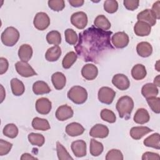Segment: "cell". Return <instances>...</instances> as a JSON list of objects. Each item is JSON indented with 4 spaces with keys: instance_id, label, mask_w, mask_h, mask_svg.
Listing matches in <instances>:
<instances>
[{
    "instance_id": "cell-19",
    "label": "cell",
    "mask_w": 160,
    "mask_h": 160,
    "mask_svg": "<svg viewBox=\"0 0 160 160\" xmlns=\"http://www.w3.org/2000/svg\"><path fill=\"white\" fill-rule=\"evenodd\" d=\"M152 131V130L151 129L146 126H136L131 129L129 134L132 139L138 140L142 138L144 135Z\"/></svg>"
},
{
    "instance_id": "cell-15",
    "label": "cell",
    "mask_w": 160,
    "mask_h": 160,
    "mask_svg": "<svg viewBox=\"0 0 160 160\" xmlns=\"http://www.w3.org/2000/svg\"><path fill=\"white\" fill-rule=\"evenodd\" d=\"M137 19L138 21L148 23L151 26H154L156 23V18L149 9H146L139 12L137 15Z\"/></svg>"
},
{
    "instance_id": "cell-9",
    "label": "cell",
    "mask_w": 160,
    "mask_h": 160,
    "mask_svg": "<svg viewBox=\"0 0 160 160\" xmlns=\"http://www.w3.org/2000/svg\"><path fill=\"white\" fill-rule=\"evenodd\" d=\"M111 41L114 46L118 49L126 47L129 43L128 35L124 32H117L111 38Z\"/></svg>"
},
{
    "instance_id": "cell-21",
    "label": "cell",
    "mask_w": 160,
    "mask_h": 160,
    "mask_svg": "<svg viewBox=\"0 0 160 160\" xmlns=\"http://www.w3.org/2000/svg\"><path fill=\"white\" fill-rule=\"evenodd\" d=\"M136 51L139 56L142 58H148L150 56L152 52V47L148 42L142 41L138 44Z\"/></svg>"
},
{
    "instance_id": "cell-3",
    "label": "cell",
    "mask_w": 160,
    "mask_h": 160,
    "mask_svg": "<svg viewBox=\"0 0 160 160\" xmlns=\"http://www.w3.org/2000/svg\"><path fill=\"white\" fill-rule=\"evenodd\" d=\"M68 98L74 103L81 104L86 101L88 99V92L83 87L74 86L68 92Z\"/></svg>"
},
{
    "instance_id": "cell-22",
    "label": "cell",
    "mask_w": 160,
    "mask_h": 160,
    "mask_svg": "<svg viewBox=\"0 0 160 160\" xmlns=\"http://www.w3.org/2000/svg\"><path fill=\"white\" fill-rule=\"evenodd\" d=\"M32 56V48L27 44H22L18 51V56L22 61L28 62Z\"/></svg>"
},
{
    "instance_id": "cell-11",
    "label": "cell",
    "mask_w": 160,
    "mask_h": 160,
    "mask_svg": "<svg viewBox=\"0 0 160 160\" xmlns=\"http://www.w3.org/2000/svg\"><path fill=\"white\" fill-rule=\"evenodd\" d=\"M74 112L71 107L64 104L59 106L56 111V118L61 121H66L73 116Z\"/></svg>"
},
{
    "instance_id": "cell-27",
    "label": "cell",
    "mask_w": 160,
    "mask_h": 160,
    "mask_svg": "<svg viewBox=\"0 0 160 160\" xmlns=\"http://www.w3.org/2000/svg\"><path fill=\"white\" fill-rule=\"evenodd\" d=\"M11 88L12 94L16 96H21L25 91L23 82L18 78H12L11 80Z\"/></svg>"
},
{
    "instance_id": "cell-18",
    "label": "cell",
    "mask_w": 160,
    "mask_h": 160,
    "mask_svg": "<svg viewBox=\"0 0 160 160\" xmlns=\"http://www.w3.org/2000/svg\"><path fill=\"white\" fill-rule=\"evenodd\" d=\"M66 132L71 137H75L81 135L84 132V127L78 122H71L66 127Z\"/></svg>"
},
{
    "instance_id": "cell-7",
    "label": "cell",
    "mask_w": 160,
    "mask_h": 160,
    "mask_svg": "<svg viewBox=\"0 0 160 160\" xmlns=\"http://www.w3.org/2000/svg\"><path fill=\"white\" fill-rule=\"evenodd\" d=\"M71 22L79 29H83L88 24L87 14L82 11L73 13L71 17Z\"/></svg>"
},
{
    "instance_id": "cell-53",
    "label": "cell",
    "mask_w": 160,
    "mask_h": 160,
    "mask_svg": "<svg viewBox=\"0 0 160 160\" xmlns=\"http://www.w3.org/2000/svg\"><path fill=\"white\" fill-rule=\"evenodd\" d=\"M159 61H158L156 62V65H155V68H156V69L158 71H160V70H159Z\"/></svg>"
},
{
    "instance_id": "cell-31",
    "label": "cell",
    "mask_w": 160,
    "mask_h": 160,
    "mask_svg": "<svg viewBox=\"0 0 160 160\" xmlns=\"http://www.w3.org/2000/svg\"><path fill=\"white\" fill-rule=\"evenodd\" d=\"M144 146L149 148H155L157 149H160L159 143V134L154 133L147 137L143 141Z\"/></svg>"
},
{
    "instance_id": "cell-52",
    "label": "cell",
    "mask_w": 160,
    "mask_h": 160,
    "mask_svg": "<svg viewBox=\"0 0 160 160\" xmlns=\"http://www.w3.org/2000/svg\"><path fill=\"white\" fill-rule=\"evenodd\" d=\"M154 84L156 86H160V82H159V75H158L154 79Z\"/></svg>"
},
{
    "instance_id": "cell-5",
    "label": "cell",
    "mask_w": 160,
    "mask_h": 160,
    "mask_svg": "<svg viewBox=\"0 0 160 160\" xmlns=\"http://www.w3.org/2000/svg\"><path fill=\"white\" fill-rule=\"evenodd\" d=\"M98 96V99L101 102L110 104L112 102L116 96V92L112 88L104 86L99 89Z\"/></svg>"
},
{
    "instance_id": "cell-38",
    "label": "cell",
    "mask_w": 160,
    "mask_h": 160,
    "mask_svg": "<svg viewBox=\"0 0 160 160\" xmlns=\"http://www.w3.org/2000/svg\"><path fill=\"white\" fill-rule=\"evenodd\" d=\"M64 36L66 41L71 45H75L78 41V36L77 33L72 29L69 28L65 30Z\"/></svg>"
},
{
    "instance_id": "cell-48",
    "label": "cell",
    "mask_w": 160,
    "mask_h": 160,
    "mask_svg": "<svg viewBox=\"0 0 160 160\" xmlns=\"http://www.w3.org/2000/svg\"><path fill=\"white\" fill-rule=\"evenodd\" d=\"M160 1H157L154 2L152 6V12L154 14L156 19H159L160 18Z\"/></svg>"
},
{
    "instance_id": "cell-4",
    "label": "cell",
    "mask_w": 160,
    "mask_h": 160,
    "mask_svg": "<svg viewBox=\"0 0 160 160\" xmlns=\"http://www.w3.org/2000/svg\"><path fill=\"white\" fill-rule=\"evenodd\" d=\"M19 32L14 27H8L1 34V41L6 46H13L18 41Z\"/></svg>"
},
{
    "instance_id": "cell-46",
    "label": "cell",
    "mask_w": 160,
    "mask_h": 160,
    "mask_svg": "<svg viewBox=\"0 0 160 160\" xmlns=\"http://www.w3.org/2000/svg\"><path fill=\"white\" fill-rule=\"evenodd\" d=\"M142 160H149V159H160V156L158 154L152 152H146L142 156Z\"/></svg>"
},
{
    "instance_id": "cell-34",
    "label": "cell",
    "mask_w": 160,
    "mask_h": 160,
    "mask_svg": "<svg viewBox=\"0 0 160 160\" xmlns=\"http://www.w3.org/2000/svg\"><path fill=\"white\" fill-rule=\"evenodd\" d=\"M28 138L29 142L34 146L41 147L44 144L45 142V139L44 136L39 133L31 132L28 134Z\"/></svg>"
},
{
    "instance_id": "cell-40",
    "label": "cell",
    "mask_w": 160,
    "mask_h": 160,
    "mask_svg": "<svg viewBox=\"0 0 160 160\" xmlns=\"http://www.w3.org/2000/svg\"><path fill=\"white\" fill-rule=\"evenodd\" d=\"M147 102L151 110L156 114L160 112V99L156 97H151L146 99Z\"/></svg>"
},
{
    "instance_id": "cell-16",
    "label": "cell",
    "mask_w": 160,
    "mask_h": 160,
    "mask_svg": "<svg viewBox=\"0 0 160 160\" xmlns=\"http://www.w3.org/2000/svg\"><path fill=\"white\" fill-rule=\"evenodd\" d=\"M98 74V68L92 64H85L81 69L82 76L86 80L91 81L94 79Z\"/></svg>"
},
{
    "instance_id": "cell-13",
    "label": "cell",
    "mask_w": 160,
    "mask_h": 160,
    "mask_svg": "<svg viewBox=\"0 0 160 160\" xmlns=\"http://www.w3.org/2000/svg\"><path fill=\"white\" fill-rule=\"evenodd\" d=\"M109 134L108 128L102 124H95L89 131V135L96 138H105Z\"/></svg>"
},
{
    "instance_id": "cell-39",
    "label": "cell",
    "mask_w": 160,
    "mask_h": 160,
    "mask_svg": "<svg viewBox=\"0 0 160 160\" xmlns=\"http://www.w3.org/2000/svg\"><path fill=\"white\" fill-rule=\"evenodd\" d=\"M101 119L109 123H114L116 122V117L114 112L108 109H103L100 114Z\"/></svg>"
},
{
    "instance_id": "cell-43",
    "label": "cell",
    "mask_w": 160,
    "mask_h": 160,
    "mask_svg": "<svg viewBox=\"0 0 160 160\" xmlns=\"http://www.w3.org/2000/svg\"><path fill=\"white\" fill-rule=\"evenodd\" d=\"M106 160H122L123 155L119 149H111L108 152L106 156Z\"/></svg>"
},
{
    "instance_id": "cell-35",
    "label": "cell",
    "mask_w": 160,
    "mask_h": 160,
    "mask_svg": "<svg viewBox=\"0 0 160 160\" xmlns=\"http://www.w3.org/2000/svg\"><path fill=\"white\" fill-rule=\"evenodd\" d=\"M47 42L49 44L58 46L61 42V36L58 31H51L46 35Z\"/></svg>"
},
{
    "instance_id": "cell-45",
    "label": "cell",
    "mask_w": 160,
    "mask_h": 160,
    "mask_svg": "<svg viewBox=\"0 0 160 160\" xmlns=\"http://www.w3.org/2000/svg\"><path fill=\"white\" fill-rule=\"evenodd\" d=\"M124 7L130 11H134L136 9L139 4V1L138 0H124L123 1Z\"/></svg>"
},
{
    "instance_id": "cell-12",
    "label": "cell",
    "mask_w": 160,
    "mask_h": 160,
    "mask_svg": "<svg viewBox=\"0 0 160 160\" xmlns=\"http://www.w3.org/2000/svg\"><path fill=\"white\" fill-rule=\"evenodd\" d=\"M51 102L46 98H39L36 102V109L41 114H48L51 111Z\"/></svg>"
},
{
    "instance_id": "cell-37",
    "label": "cell",
    "mask_w": 160,
    "mask_h": 160,
    "mask_svg": "<svg viewBox=\"0 0 160 160\" xmlns=\"http://www.w3.org/2000/svg\"><path fill=\"white\" fill-rule=\"evenodd\" d=\"M56 151L59 160L73 159L67 151L66 149L59 142H56Z\"/></svg>"
},
{
    "instance_id": "cell-50",
    "label": "cell",
    "mask_w": 160,
    "mask_h": 160,
    "mask_svg": "<svg viewBox=\"0 0 160 160\" xmlns=\"http://www.w3.org/2000/svg\"><path fill=\"white\" fill-rule=\"evenodd\" d=\"M21 160H31V159H38V158L32 156L31 154L29 153H24L21 157Z\"/></svg>"
},
{
    "instance_id": "cell-17",
    "label": "cell",
    "mask_w": 160,
    "mask_h": 160,
    "mask_svg": "<svg viewBox=\"0 0 160 160\" xmlns=\"http://www.w3.org/2000/svg\"><path fill=\"white\" fill-rule=\"evenodd\" d=\"M151 31V26L148 23L138 21L134 26V32L138 36H148Z\"/></svg>"
},
{
    "instance_id": "cell-42",
    "label": "cell",
    "mask_w": 160,
    "mask_h": 160,
    "mask_svg": "<svg viewBox=\"0 0 160 160\" xmlns=\"http://www.w3.org/2000/svg\"><path fill=\"white\" fill-rule=\"evenodd\" d=\"M48 4V6L54 11H61L65 7L64 0H49Z\"/></svg>"
},
{
    "instance_id": "cell-44",
    "label": "cell",
    "mask_w": 160,
    "mask_h": 160,
    "mask_svg": "<svg viewBox=\"0 0 160 160\" xmlns=\"http://www.w3.org/2000/svg\"><path fill=\"white\" fill-rule=\"evenodd\" d=\"M12 147V144L4 141L3 139H0V156L6 155L9 152Z\"/></svg>"
},
{
    "instance_id": "cell-49",
    "label": "cell",
    "mask_w": 160,
    "mask_h": 160,
    "mask_svg": "<svg viewBox=\"0 0 160 160\" xmlns=\"http://www.w3.org/2000/svg\"><path fill=\"white\" fill-rule=\"evenodd\" d=\"M68 2L70 4V5L75 8H78L82 6L84 2L83 0H69Z\"/></svg>"
},
{
    "instance_id": "cell-1",
    "label": "cell",
    "mask_w": 160,
    "mask_h": 160,
    "mask_svg": "<svg viewBox=\"0 0 160 160\" xmlns=\"http://www.w3.org/2000/svg\"><path fill=\"white\" fill-rule=\"evenodd\" d=\"M112 31H103L92 26L79 34L74 47L78 55L86 62H98L102 57L114 48L111 43Z\"/></svg>"
},
{
    "instance_id": "cell-23",
    "label": "cell",
    "mask_w": 160,
    "mask_h": 160,
    "mask_svg": "<svg viewBox=\"0 0 160 160\" xmlns=\"http://www.w3.org/2000/svg\"><path fill=\"white\" fill-rule=\"evenodd\" d=\"M133 119L137 124H144L149 121L150 116L146 109L144 108H139L135 112Z\"/></svg>"
},
{
    "instance_id": "cell-30",
    "label": "cell",
    "mask_w": 160,
    "mask_h": 160,
    "mask_svg": "<svg viewBox=\"0 0 160 160\" xmlns=\"http://www.w3.org/2000/svg\"><path fill=\"white\" fill-rule=\"evenodd\" d=\"M32 126L34 129L41 131H47L51 128L47 119L38 117H36L32 119Z\"/></svg>"
},
{
    "instance_id": "cell-41",
    "label": "cell",
    "mask_w": 160,
    "mask_h": 160,
    "mask_svg": "<svg viewBox=\"0 0 160 160\" xmlns=\"http://www.w3.org/2000/svg\"><path fill=\"white\" fill-rule=\"evenodd\" d=\"M118 3L115 0H106L104 2V9L108 13L112 14L117 11Z\"/></svg>"
},
{
    "instance_id": "cell-32",
    "label": "cell",
    "mask_w": 160,
    "mask_h": 160,
    "mask_svg": "<svg viewBox=\"0 0 160 160\" xmlns=\"http://www.w3.org/2000/svg\"><path fill=\"white\" fill-rule=\"evenodd\" d=\"M104 147L101 142L97 141L94 139H91L89 146L90 154L93 156H99L103 151Z\"/></svg>"
},
{
    "instance_id": "cell-20",
    "label": "cell",
    "mask_w": 160,
    "mask_h": 160,
    "mask_svg": "<svg viewBox=\"0 0 160 160\" xmlns=\"http://www.w3.org/2000/svg\"><path fill=\"white\" fill-rule=\"evenodd\" d=\"M52 83L57 90H61L66 86V78L65 75L61 72H56L51 76Z\"/></svg>"
},
{
    "instance_id": "cell-28",
    "label": "cell",
    "mask_w": 160,
    "mask_h": 160,
    "mask_svg": "<svg viewBox=\"0 0 160 160\" xmlns=\"http://www.w3.org/2000/svg\"><path fill=\"white\" fill-rule=\"evenodd\" d=\"M147 74L146 68L141 64H138L133 66L131 69V76L135 80H141Z\"/></svg>"
},
{
    "instance_id": "cell-51",
    "label": "cell",
    "mask_w": 160,
    "mask_h": 160,
    "mask_svg": "<svg viewBox=\"0 0 160 160\" xmlns=\"http://www.w3.org/2000/svg\"><path fill=\"white\" fill-rule=\"evenodd\" d=\"M1 102H2L6 96V93L5 91L4 90V88L2 85H1Z\"/></svg>"
},
{
    "instance_id": "cell-6",
    "label": "cell",
    "mask_w": 160,
    "mask_h": 160,
    "mask_svg": "<svg viewBox=\"0 0 160 160\" xmlns=\"http://www.w3.org/2000/svg\"><path fill=\"white\" fill-rule=\"evenodd\" d=\"M33 24L37 29L43 31L47 29L49 26L50 19L46 13L44 12H39L35 15L33 20Z\"/></svg>"
},
{
    "instance_id": "cell-33",
    "label": "cell",
    "mask_w": 160,
    "mask_h": 160,
    "mask_svg": "<svg viewBox=\"0 0 160 160\" xmlns=\"http://www.w3.org/2000/svg\"><path fill=\"white\" fill-rule=\"evenodd\" d=\"M77 58H78V56L74 51H70L68 52L62 59V67L64 69L70 68L72 66V65L76 61Z\"/></svg>"
},
{
    "instance_id": "cell-36",
    "label": "cell",
    "mask_w": 160,
    "mask_h": 160,
    "mask_svg": "<svg viewBox=\"0 0 160 160\" xmlns=\"http://www.w3.org/2000/svg\"><path fill=\"white\" fill-rule=\"evenodd\" d=\"M2 132L6 137L13 139L18 134V128L14 124H8L4 127Z\"/></svg>"
},
{
    "instance_id": "cell-29",
    "label": "cell",
    "mask_w": 160,
    "mask_h": 160,
    "mask_svg": "<svg viewBox=\"0 0 160 160\" xmlns=\"http://www.w3.org/2000/svg\"><path fill=\"white\" fill-rule=\"evenodd\" d=\"M94 26L103 31H108L110 29L111 24L108 18L104 15L98 16L94 21Z\"/></svg>"
},
{
    "instance_id": "cell-24",
    "label": "cell",
    "mask_w": 160,
    "mask_h": 160,
    "mask_svg": "<svg viewBox=\"0 0 160 160\" xmlns=\"http://www.w3.org/2000/svg\"><path fill=\"white\" fill-rule=\"evenodd\" d=\"M158 92L159 90L157 86L152 83H147L141 89L142 95L146 99L151 97H156Z\"/></svg>"
},
{
    "instance_id": "cell-10",
    "label": "cell",
    "mask_w": 160,
    "mask_h": 160,
    "mask_svg": "<svg viewBox=\"0 0 160 160\" xmlns=\"http://www.w3.org/2000/svg\"><path fill=\"white\" fill-rule=\"evenodd\" d=\"M112 83L115 87L121 91L128 89L130 86L129 79L123 74H115L112 79Z\"/></svg>"
},
{
    "instance_id": "cell-8",
    "label": "cell",
    "mask_w": 160,
    "mask_h": 160,
    "mask_svg": "<svg viewBox=\"0 0 160 160\" xmlns=\"http://www.w3.org/2000/svg\"><path fill=\"white\" fill-rule=\"evenodd\" d=\"M15 68L17 72L24 78H29L37 75V73L33 68L27 62L22 61L17 62L15 64Z\"/></svg>"
},
{
    "instance_id": "cell-26",
    "label": "cell",
    "mask_w": 160,
    "mask_h": 160,
    "mask_svg": "<svg viewBox=\"0 0 160 160\" xmlns=\"http://www.w3.org/2000/svg\"><path fill=\"white\" fill-rule=\"evenodd\" d=\"M32 91L36 95H42L50 92L51 89L44 81H38L32 85Z\"/></svg>"
},
{
    "instance_id": "cell-2",
    "label": "cell",
    "mask_w": 160,
    "mask_h": 160,
    "mask_svg": "<svg viewBox=\"0 0 160 160\" xmlns=\"http://www.w3.org/2000/svg\"><path fill=\"white\" fill-rule=\"evenodd\" d=\"M116 108L119 117L127 120L131 116V112L134 108V101L132 99L128 96H122L118 99Z\"/></svg>"
},
{
    "instance_id": "cell-14",
    "label": "cell",
    "mask_w": 160,
    "mask_h": 160,
    "mask_svg": "<svg viewBox=\"0 0 160 160\" xmlns=\"http://www.w3.org/2000/svg\"><path fill=\"white\" fill-rule=\"evenodd\" d=\"M71 150L75 156L84 157L86 155V143L83 140H76L71 143Z\"/></svg>"
},
{
    "instance_id": "cell-47",
    "label": "cell",
    "mask_w": 160,
    "mask_h": 160,
    "mask_svg": "<svg viewBox=\"0 0 160 160\" xmlns=\"http://www.w3.org/2000/svg\"><path fill=\"white\" fill-rule=\"evenodd\" d=\"M9 67L8 60L4 58H0V74L2 75L5 73Z\"/></svg>"
},
{
    "instance_id": "cell-25",
    "label": "cell",
    "mask_w": 160,
    "mask_h": 160,
    "mask_svg": "<svg viewBox=\"0 0 160 160\" xmlns=\"http://www.w3.org/2000/svg\"><path fill=\"white\" fill-rule=\"evenodd\" d=\"M61 49L59 46H54L49 48L46 54V59L49 62H54L58 60L61 55Z\"/></svg>"
}]
</instances>
